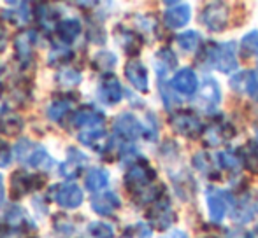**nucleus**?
<instances>
[{
	"mask_svg": "<svg viewBox=\"0 0 258 238\" xmlns=\"http://www.w3.org/2000/svg\"><path fill=\"white\" fill-rule=\"evenodd\" d=\"M44 186V177L42 175H30L23 170H18L11 177V193L14 198L25 196L30 191H37Z\"/></svg>",
	"mask_w": 258,
	"mask_h": 238,
	"instance_id": "4",
	"label": "nucleus"
},
{
	"mask_svg": "<svg viewBox=\"0 0 258 238\" xmlns=\"http://www.w3.org/2000/svg\"><path fill=\"white\" fill-rule=\"evenodd\" d=\"M37 21L42 25L44 28H53L56 30L58 27V11L54 9V7L48 6V4H41V6H37Z\"/></svg>",
	"mask_w": 258,
	"mask_h": 238,
	"instance_id": "25",
	"label": "nucleus"
},
{
	"mask_svg": "<svg viewBox=\"0 0 258 238\" xmlns=\"http://www.w3.org/2000/svg\"><path fill=\"white\" fill-rule=\"evenodd\" d=\"M207 208H209V217L214 222H221L227 215V196L221 191L214 189L207 194Z\"/></svg>",
	"mask_w": 258,
	"mask_h": 238,
	"instance_id": "17",
	"label": "nucleus"
},
{
	"mask_svg": "<svg viewBox=\"0 0 258 238\" xmlns=\"http://www.w3.org/2000/svg\"><path fill=\"white\" fill-rule=\"evenodd\" d=\"M119 205H121L119 198L116 196L114 193H111V191L102 193V194H97V196L92 200L93 212H97L99 215H112L119 208Z\"/></svg>",
	"mask_w": 258,
	"mask_h": 238,
	"instance_id": "18",
	"label": "nucleus"
},
{
	"mask_svg": "<svg viewBox=\"0 0 258 238\" xmlns=\"http://www.w3.org/2000/svg\"><path fill=\"white\" fill-rule=\"evenodd\" d=\"M25 163L30 168H35V170H51L54 160L49 156V153L42 146H35Z\"/></svg>",
	"mask_w": 258,
	"mask_h": 238,
	"instance_id": "19",
	"label": "nucleus"
},
{
	"mask_svg": "<svg viewBox=\"0 0 258 238\" xmlns=\"http://www.w3.org/2000/svg\"><path fill=\"white\" fill-rule=\"evenodd\" d=\"M53 226H54V231L58 233V236H61V238H83L81 235H79L78 226H76L69 217L56 215Z\"/></svg>",
	"mask_w": 258,
	"mask_h": 238,
	"instance_id": "24",
	"label": "nucleus"
},
{
	"mask_svg": "<svg viewBox=\"0 0 258 238\" xmlns=\"http://www.w3.org/2000/svg\"><path fill=\"white\" fill-rule=\"evenodd\" d=\"M6 222L9 226H13V228H21V229H25V226L30 224L27 212H25L21 207H13L11 210H7Z\"/></svg>",
	"mask_w": 258,
	"mask_h": 238,
	"instance_id": "27",
	"label": "nucleus"
},
{
	"mask_svg": "<svg viewBox=\"0 0 258 238\" xmlns=\"http://www.w3.org/2000/svg\"><path fill=\"white\" fill-rule=\"evenodd\" d=\"M30 4H23L20 2V9H11V11H6V16L11 20V23L14 25H25L28 23L30 20Z\"/></svg>",
	"mask_w": 258,
	"mask_h": 238,
	"instance_id": "29",
	"label": "nucleus"
},
{
	"mask_svg": "<svg viewBox=\"0 0 258 238\" xmlns=\"http://www.w3.org/2000/svg\"><path fill=\"white\" fill-rule=\"evenodd\" d=\"M69 121H71V125L74 128H79L81 132H85V130H95V128H102L104 114L100 110L93 109V107H81V109L72 112Z\"/></svg>",
	"mask_w": 258,
	"mask_h": 238,
	"instance_id": "6",
	"label": "nucleus"
},
{
	"mask_svg": "<svg viewBox=\"0 0 258 238\" xmlns=\"http://www.w3.org/2000/svg\"><path fill=\"white\" fill-rule=\"evenodd\" d=\"M27 231L21 228H13V226L6 224L0 226V238H25Z\"/></svg>",
	"mask_w": 258,
	"mask_h": 238,
	"instance_id": "40",
	"label": "nucleus"
},
{
	"mask_svg": "<svg viewBox=\"0 0 258 238\" xmlns=\"http://www.w3.org/2000/svg\"><path fill=\"white\" fill-rule=\"evenodd\" d=\"M34 147H35V144L32 142V140H28V139H21L20 142L16 144V156H18V160L20 161H27V158L30 156V153L34 151Z\"/></svg>",
	"mask_w": 258,
	"mask_h": 238,
	"instance_id": "38",
	"label": "nucleus"
},
{
	"mask_svg": "<svg viewBox=\"0 0 258 238\" xmlns=\"http://www.w3.org/2000/svg\"><path fill=\"white\" fill-rule=\"evenodd\" d=\"M151 229L150 226H146L144 222H137L134 226H128L123 233V238H150Z\"/></svg>",
	"mask_w": 258,
	"mask_h": 238,
	"instance_id": "37",
	"label": "nucleus"
},
{
	"mask_svg": "<svg viewBox=\"0 0 258 238\" xmlns=\"http://www.w3.org/2000/svg\"><path fill=\"white\" fill-rule=\"evenodd\" d=\"M35 42H37V32L34 30L23 32V34H20L14 39V51H16V60L20 63H30Z\"/></svg>",
	"mask_w": 258,
	"mask_h": 238,
	"instance_id": "11",
	"label": "nucleus"
},
{
	"mask_svg": "<svg viewBox=\"0 0 258 238\" xmlns=\"http://www.w3.org/2000/svg\"><path fill=\"white\" fill-rule=\"evenodd\" d=\"M125 75L128 82L141 93L148 91V70L139 60H130L125 67Z\"/></svg>",
	"mask_w": 258,
	"mask_h": 238,
	"instance_id": "15",
	"label": "nucleus"
},
{
	"mask_svg": "<svg viewBox=\"0 0 258 238\" xmlns=\"http://www.w3.org/2000/svg\"><path fill=\"white\" fill-rule=\"evenodd\" d=\"M170 125H172V128L176 130L177 133H181V135H184V137H190V139L201 135V132H202L201 119L191 112L174 114L172 119H170Z\"/></svg>",
	"mask_w": 258,
	"mask_h": 238,
	"instance_id": "8",
	"label": "nucleus"
},
{
	"mask_svg": "<svg viewBox=\"0 0 258 238\" xmlns=\"http://www.w3.org/2000/svg\"><path fill=\"white\" fill-rule=\"evenodd\" d=\"M209 53V61L213 67H216L221 72H232L237 68V58H235V49L234 44H220L213 46V49Z\"/></svg>",
	"mask_w": 258,
	"mask_h": 238,
	"instance_id": "5",
	"label": "nucleus"
},
{
	"mask_svg": "<svg viewBox=\"0 0 258 238\" xmlns=\"http://www.w3.org/2000/svg\"><path fill=\"white\" fill-rule=\"evenodd\" d=\"M109 184V172L104 170V168H90L86 172L85 177V186L86 189L93 191V193H99L107 187Z\"/></svg>",
	"mask_w": 258,
	"mask_h": 238,
	"instance_id": "22",
	"label": "nucleus"
},
{
	"mask_svg": "<svg viewBox=\"0 0 258 238\" xmlns=\"http://www.w3.org/2000/svg\"><path fill=\"white\" fill-rule=\"evenodd\" d=\"M201 98L202 100H207L209 103H214V105H216V103L220 102V98H221L220 88H218V84L213 81V79H207L204 84H202V88H201Z\"/></svg>",
	"mask_w": 258,
	"mask_h": 238,
	"instance_id": "30",
	"label": "nucleus"
},
{
	"mask_svg": "<svg viewBox=\"0 0 258 238\" xmlns=\"http://www.w3.org/2000/svg\"><path fill=\"white\" fill-rule=\"evenodd\" d=\"M169 9L165 11V20L167 27L170 28H181L190 21L191 18V9L188 4H181V2H167Z\"/></svg>",
	"mask_w": 258,
	"mask_h": 238,
	"instance_id": "12",
	"label": "nucleus"
},
{
	"mask_svg": "<svg viewBox=\"0 0 258 238\" xmlns=\"http://www.w3.org/2000/svg\"><path fill=\"white\" fill-rule=\"evenodd\" d=\"M74 102H76V96H60V98H54L48 105V110H46L48 117L51 119V121L60 123L61 119L65 117V114L72 109Z\"/></svg>",
	"mask_w": 258,
	"mask_h": 238,
	"instance_id": "20",
	"label": "nucleus"
},
{
	"mask_svg": "<svg viewBox=\"0 0 258 238\" xmlns=\"http://www.w3.org/2000/svg\"><path fill=\"white\" fill-rule=\"evenodd\" d=\"M51 196L63 208H78L83 203V191L74 182L58 184L51 187Z\"/></svg>",
	"mask_w": 258,
	"mask_h": 238,
	"instance_id": "3",
	"label": "nucleus"
},
{
	"mask_svg": "<svg viewBox=\"0 0 258 238\" xmlns=\"http://www.w3.org/2000/svg\"><path fill=\"white\" fill-rule=\"evenodd\" d=\"M4 198H6V191H4V177H2V174H0V207H2V203H4Z\"/></svg>",
	"mask_w": 258,
	"mask_h": 238,
	"instance_id": "44",
	"label": "nucleus"
},
{
	"mask_svg": "<svg viewBox=\"0 0 258 238\" xmlns=\"http://www.w3.org/2000/svg\"><path fill=\"white\" fill-rule=\"evenodd\" d=\"M72 56H74V53L71 51V49L67 48H54L51 49V53H49L48 56V61L49 65H65L69 60H72Z\"/></svg>",
	"mask_w": 258,
	"mask_h": 238,
	"instance_id": "35",
	"label": "nucleus"
},
{
	"mask_svg": "<svg viewBox=\"0 0 258 238\" xmlns=\"http://www.w3.org/2000/svg\"><path fill=\"white\" fill-rule=\"evenodd\" d=\"M156 179L155 170L146 163V161H137L128 168L125 175V186L128 193L139 194L141 191L151 187V182Z\"/></svg>",
	"mask_w": 258,
	"mask_h": 238,
	"instance_id": "1",
	"label": "nucleus"
},
{
	"mask_svg": "<svg viewBox=\"0 0 258 238\" xmlns=\"http://www.w3.org/2000/svg\"><path fill=\"white\" fill-rule=\"evenodd\" d=\"M116 58L112 53L109 51H100L95 55V58H93V68H99V70H111L112 67L116 65Z\"/></svg>",
	"mask_w": 258,
	"mask_h": 238,
	"instance_id": "33",
	"label": "nucleus"
},
{
	"mask_svg": "<svg viewBox=\"0 0 258 238\" xmlns=\"http://www.w3.org/2000/svg\"><path fill=\"white\" fill-rule=\"evenodd\" d=\"M99 98L105 105H116L123 98V88L119 84L118 77L105 75L99 84Z\"/></svg>",
	"mask_w": 258,
	"mask_h": 238,
	"instance_id": "10",
	"label": "nucleus"
},
{
	"mask_svg": "<svg viewBox=\"0 0 258 238\" xmlns=\"http://www.w3.org/2000/svg\"><path fill=\"white\" fill-rule=\"evenodd\" d=\"M201 21L211 32H221L228 25V6L223 2H214L204 7L201 14Z\"/></svg>",
	"mask_w": 258,
	"mask_h": 238,
	"instance_id": "2",
	"label": "nucleus"
},
{
	"mask_svg": "<svg viewBox=\"0 0 258 238\" xmlns=\"http://www.w3.org/2000/svg\"><path fill=\"white\" fill-rule=\"evenodd\" d=\"M78 139H79V142H81V144H85V146L99 151V153H102L104 149H109V147H111V140H109L107 133H105L102 128L79 132Z\"/></svg>",
	"mask_w": 258,
	"mask_h": 238,
	"instance_id": "16",
	"label": "nucleus"
},
{
	"mask_svg": "<svg viewBox=\"0 0 258 238\" xmlns=\"http://www.w3.org/2000/svg\"><path fill=\"white\" fill-rule=\"evenodd\" d=\"M0 74H2V68H0Z\"/></svg>",
	"mask_w": 258,
	"mask_h": 238,
	"instance_id": "45",
	"label": "nucleus"
},
{
	"mask_svg": "<svg viewBox=\"0 0 258 238\" xmlns=\"http://www.w3.org/2000/svg\"><path fill=\"white\" fill-rule=\"evenodd\" d=\"M86 163H88V158H86L85 153L74 149V147H69L67 160L61 163L60 174L67 179H76L79 174H81V170L85 168Z\"/></svg>",
	"mask_w": 258,
	"mask_h": 238,
	"instance_id": "13",
	"label": "nucleus"
},
{
	"mask_svg": "<svg viewBox=\"0 0 258 238\" xmlns=\"http://www.w3.org/2000/svg\"><path fill=\"white\" fill-rule=\"evenodd\" d=\"M199 42H201V35L197 32H186V34L177 35V44L184 51H195Z\"/></svg>",
	"mask_w": 258,
	"mask_h": 238,
	"instance_id": "34",
	"label": "nucleus"
},
{
	"mask_svg": "<svg viewBox=\"0 0 258 238\" xmlns=\"http://www.w3.org/2000/svg\"><path fill=\"white\" fill-rule=\"evenodd\" d=\"M88 233L90 238H114V231L107 222L97 221L88 224Z\"/></svg>",
	"mask_w": 258,
	"mask_h": 238,
	"instance_id": "32",
	"label": "nucleus"
},
{
	"mask_svg": "<svg viewBox=\"0 0 258 238\" xmlns=\"http://www.w3.org/2000/svg\"><path fill=\"white\" fill-rule=\"evenodd\" d=\"M6 46H7V32H6V28L0 25V53L6 49Z\"/></svg>",
	"mask_w": 258,
	"mask_h": 238,
	"instance_id": "43",
	"label": "nucleus"
},
{
	"mask_svg": "<svg viewBox=\"0 0 258 238\" xmlns=\"http://www.w3.org/2000/svg\"><path fill=\"white\" fill-rule=\"evenodd\" d=\"M246 89H248L249 96L258 100V67L253 68L248 75V82H246Z\"/></svg>",
	"mask_w": 258,
	"mask_h": 238,
	"instance_id": "39",
	"label": "nucleus"
},
{
	"mask_svg": "<svg viewBox=\"0 0 258 238\" xmlns=\"http://www.w3.org/2000/svg\"><path fill=\"white\" fill-rule=\"evenodd\" d=\"M148 219L153 224V228L156 229H167L174 221V212L169 205V200L163 198L153 203V207L148 212Z\"/></svg>",
	"mask_w": 258,
	"mask_h": 238,
	"instance_id": "9",
	"label": "nucleus"
},
{
	"mask_svg": "<svg viewBox=\"0 0 258 238\" xmlns=\"http://www.w3.org/2000/svg\"><path fill=\"white\" fill-rule=\"evenodd\" d=\"M79 34H81V21L78 20H63L56 27V35L63 44L74 42L79 37Z\"/></svg>",
	"mask_w": 258,
	"mask_h": 238,
	"instance_id": "21",
	"label": "nucleus"
},
{
	"mask_svg": "<svg viewBox=\"0 0 258 238\" xmlns=\"http://www.w3.org/2000/svg\"><path fill=\"white\" fill-rule=\"evenodd\" d=\"M114 133L123 139L125 142H132V140L139 139L141 135L144 133V128L139 121H137L136 116L132 114H121V116L116 117L114 121Z\"/></svg>",
	"mask_w": 258,
	"mask_h": 238,
	"instance_id": "7",
	"label": "nucleus"
},
{
	"mask_svg": "<svg viewBox=\"0 0 258 238\" xmlns=\"http://www.w3.org/2000/svg\"><path fill=\"white\" fill-rule=\"evenodd\" d=\"M244 165L253 174H258V142L248 144L244 153Z\"/></svg>",
	"mask_w": 258,
	"mask_h": 238,
	"instance_id": "36",
	"label": "nucleus"
},
{
	"mask_svg": "<svg viewBox=\"0 0 258 238\" xmlns=\"http://www.w3.org/2000/svg\"><path fill=\"white\" fill-rule=\"evenodd\" d=\"M241 53L249 58V56L258 55V30H253L249 34H246L241 41Z\"/></svg>",
	"mask_w": 258,
	"mask_h": 238,
	"instance_id": "28",
	"label": "nucleus"
},
{
	"mask_svg": "<svg viewBox=\"0 0 258 238\" xmlns=\"http://www.w3.org/2000/svg\"><path fill=\"white\" fill-rule=\"evenodd\" d=\"M54 79L63 88H72V86H78L81 82V72H78L72 67H65L56 72V77Z\"/></svg>",
	"mask_w": 258,
	"mask_h": 238,
	"instance_id": "26",
	"label": "nucleus"
},
{
	"mask_svg": "<svg viewBox=\"0 0 258 238\" xmlns=\"http://www.w3.org/2000/svg\"><path fill=\"white\" fill-rule=\"evenodd\" d=\"M21 128H23V123L14 114L0 119V132L7 133V135H18L21 132Z\"/></svg>",
	"mask_w": 258,
	"mask_h": 238,
	"instance_id": "31",
	"label": "nucleus"
},
{
	"mask_svg": "<svg viewBox=\"0 0 258 238\" xmlns=\"http://www.w3.org/2000/svg\"><path fill=\"white\" fill-rule=\"evenodd\" d=\"M11 163V146L6 140H0V168H6Z\"/></svg>",
	"mask_w": 258,
	"mask_h": 238,
	"instance_id": "41",
	"label": "nucleus"
},
{
	"mask_svg": "<svg viewBox=\"0 0 258 238\" xmlns=\"http://www.w3.org/2000/svg\"><path fill=\"white\" fill-rule=\"evenodd\" d=\"M116 37H118L119 46H121L128 55H137L139 49H141V46H143V41H141L139 35L134 34V32H130V30H126V28L119 27L118 32H116Z\"/></svg>",
	"mask_w": 258,
	"mask_h": 238,
	"instance_id": "23",
	"label": "nucleus"
},
{
	"mask_svg": "<svg viewBox=\"0 0 258 238\" xmlns=\"http://www.w3.org/2000/svg\"><path fill=\"white\" fill-rule=\"evenodd\" d=\"M172 88L176 89L177 93L181 95H194L199 88V79H197V74H195L191 68H181L176 75L172 77Z\"/></svg>",
	"mask_w": 258,
	"mask_h": 238,
	"instance_id": "14",
	"label": "nucleus"
},
{
	"mask_svg": "<svg viewBox=\"0 0 258 238\" xmlns=\"http://www.w3.org/2000/svg\"><path fill=\"white\" fill-rule=\"evenodd\" d=\"M220 161H221V165H223L225 168H228V170H237V168L241 167L239 160H235V158L232 156V154L221 153V154H220Z\"/></svg>",
	"mask_w": 258,
	"mask_h": 238,
	"instance_id": "42",
	"label": "nucleus"
}]
</instances>
